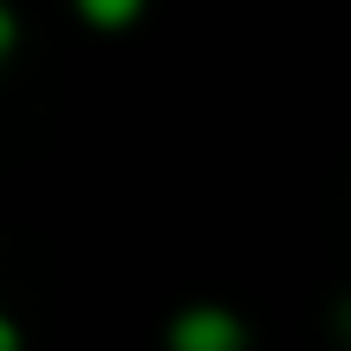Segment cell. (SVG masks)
<instances>
[{
    "label": "cell",
    "mask_w": 351,
    "mask_h": 351,
    "mask_svg": "<svg viewBox=\"0 0 351 351\" xmlns=\"http://www.w3.org/2000/svg\"><path fill=\"white\" fill-rule=\"evenodd\" d=\"M176 351H241V326L221 306H195L176 319Z\"/></svg>",
    "instance_id": "cell-1"
},
{
    "label": "cell",
    "mask_w": 351,
    "mask_h": 351,
    "mask_svg": "<svg viewBox=\"0 0 351 351\" xmlns=\"http://www.w3.org/2000/svg\"><path fill=\"white\" fill-rule=\"evenodd\" d=\"M137 7H143V0H78V13H85L91 26H130Z\"/></svg>",
    "instance_id": "cell-2"
},
{
    "label": "cell",
    "mask_w": 351,
    "mask_h": 351,
    "mask_svg": "<svg viewBox=\"0 0 351 351\" xmlns=\"http://www.w3.org/2000/svg\"><path fill=\"white\" fill-rule=\"evenodd\" d=\"M7 52H13V13L0 7V59H7Z\"/></svg>",
    "instance_id": "cell-3"
},
{
    "label": "cell",
    "mask_w": 351,
    "mask_h": 351,
    "mask_svg": "<svg viewBox=\"0 0 351 351\" xmlns=\"http://www.w3.org/2000/svg\"><path fill=\"white\" fill-rule=\"evenodd\" d=\"M0 351H20V332L7 326V313H0Z\"/></svg>",
    "instance_id": "cell-4"
}]
</instances>
